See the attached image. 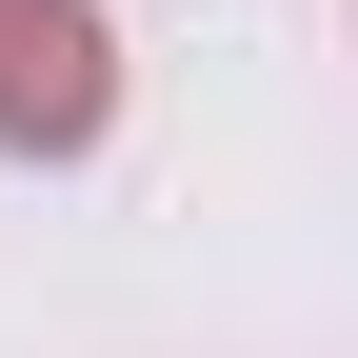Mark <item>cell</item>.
<instances>
[{
    "mask_svg": "<svg viewBox=\"0 0 358 358\" xmlns=\"http://www.w3.org/2000/svg\"><path fill=\"white\" fill-rule=\"evenodd\" d=\"M100 120H120L100 20H80V0H0V140H20V159H80Z\"/></svg>",
    "mask_w": 358,
    "mask_h": 358,
    "instance_id": "cell-1",
    "label": "cell"
}]
</instances>
